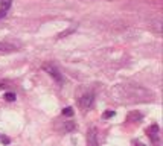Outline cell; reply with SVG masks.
Wrapping results in <instances>:
<instances>
[{
	"label": "cell",
	"mask_w": 163,
	"mask_h": 146,
	"mask_svg": "<svg viewBox=\"0 0 163 146\" xmlns=\"http://www.w3.org/2000/svg\"><path fill=\"white\" fill-rule=\"evenodd\" d=\"M43 70L47 72L49 75L58 82V84H62V82H64V78H62V75L60 73V70H58L55 66H53V64H44V66H43Z\"/></svg>",
	"instance_id": "6da1fadb"
},
{
	"label": "cell",
	"mask_w": 163,
	"mask_h": 146,
	"mask_svg": "<svg viewBox=\"0 0 163 146\" xmlns=\"http://www.w3.org/2000/svg\"><path fill=\"white\" fill-rule=\"evenodd\" d=\"M146 134H148V137L149 139L156 143V145H159V139H160V130H159V125H151L148 130H146Z\"/></svg>",
	"instance_id": "7a4b0ae2"
},
{
	"label": "cell",
	"mask_w": 163,
	"mask_h": 146,
	"mask_svg": "<svg viewBox=\"0 0 163 146\" xmlns=\"http://www.w3.org/2000/svg\"><path fill=\"white\" fill-rule=\"evenodd\" d=\"M87 146H99L96 128H88V131H87Z\"/></svg>",
	"instance_id": "3957f363"
},
{
	"label": "cell",
	"mask_w": 163,
	"mask_h": 146,
	"mask_svg": "<svg viewBox=\"0 0 163 146\" xmlns=\"http://www.w3.org/2000/svg\"><path fill=\"white\" fill-rule=\"evenodd\" d=\"M93 100H95L93 93H85L84 96H81V97H79V105L83 107L84 110H88L90 107L93 105Z\"/></svg>",
	"instance_id": "277c9868"
},
{
	"label": "cell",
	"mask_w": 163,
	"mask_h": 146,
	"mask_svg": "<svg viewBox=\"0 0 163 146\" xmlns=\"http://www.w3.org/2000/svg\"><path fill=\"white\" fill-rule=\"evenodd\" d=\"M19 47L15 44L11 43H0V52H5V53H9V52H17Z\"/></svg>",
	"instance_id": "5b68a950"
},
{
	"label": "cell",
	"mask_w": 163,
	"mask_h": 146,
	"mask_svg": "<svg viewBox=\"0 0 163 146\" xmlns=\"http://www.w3.org/2000/svg\"><path fill=\"white\" fill-rule=\"evenodd\" d=\"M143 116L139 113V111H131L126 114V122H139Z\"/></svg>",
	"instance_id": "8992f818"
},
{
	"label": "cell",
	"mask_w": 163,
	"mask_h": 146,
	"mask_svg": "<svg viewBox=\"0 0 163 146\" xmlns=\"http://www.w3.org/2000/svg\"><path fill=\"white\" fill-rule=\"evenodd\" d=\"M11 5H12V0H0V6H2L0 9H3V11H8Z\"/></svg>",
	"instance_id": "52a82bcc"
},
{
	"label": "cell",
	"mask_w": 163,
	"mask_h": 146,
	"mask_svg": "<svg viewBox=\"0 0 163 146\" xmlns=\"http://www.w3.org/2000/svg\"><path fill=\"white\" fill-rule=\"evenodd\" d=\"M5 100H8V102H14L15 100V97H17V94L15 93H12V91H8V93H5Z\"/></svg>",
	"instance_id": "ba28073f"
},
{
	"label": "cell",
	"mask_w": 163,
	"mask_h": 146,
	"mask_svg": "<svg viewBox=\"0 0 163 146\" xmlns=\"http://www.w3.org/2000/svg\"><path fill=\"white\" fill-rule=\"evenodd\" d=\"M62 130H64L66 132L73 131V130H75V123H73V122H66V123H64V126H62Z\"/></svg>",
	"instance_id": "9c48e42d"
},
{
	"label": "cell",
	"mask_w": 163,
	"mask_h": 146,
	"mask_svg": "<svg viewBox=\"0 0 163 146\" xmlns=\"http://www.w3.org/2000/svg\"><path fill=\"white\" fill-rule=\"evenodd\" d=\"M76 29L75 27H70V29H67V31H64V32H61L60 35H58V38H64V36H67V35H70V34H73Z\"/></svg>",
	"instance_id": "30bf717a"
},
{
	"label": "cell",
	"mask_w": 163,
	"mask_h": 146,
	"mask_svg": "<svg viewBox=\"0 0 163 146\" xmlns=\"http://www.w3.org/2000/svg\"><path fill=\"white\" fill-rule=\"evenodd\" d=\"M62 114L72 117V116H73V108H72V107H66L64 110H62Z\"/></svg>",
	"instance_id": "8fae6325"
},
{
	"label": "cell",
	"mask_w": 163,
	"mask_h": 146,
	"mask_svg": "<svg viewBox=\"0 0 163 146\" xmlns=\"http://www.w3.org/2000/svg\"><path fill=\"white\" fill-rule=\"evenodd\" d=\"M114 114H116L114 111H105V113H104V117H105V119H110V117H113Z\"/></svg>",
	"instance_id": "7c38bea8"
},
{
	"label": "cell",
	"mask_w": 163,
	"mask_h": 146,
	"mask_svg": "<svg viewBox=\"0 0 163 146\" xmlns=\"http://www.w3.org/2000/svg\"><path fill=\"white\" fill-rule=\"evenodd\" d=\"M8 84H9V81H0V88L8 87Z\"/></svg>",
	"instance_id": "4fadbf2b"
},
{
	"label": "cell",
	"mask_w": 163,
	"mask_h": 146,
	"mask_svg": "<svg viewBox=\"0 0 163 146\" xmlns=\"http://www.w3.org/2000/svg\"><path fill=\"white\" fill-rule=\"evenodd\" d=\"M2 143H3V145H9V143H11V140L8 139V137H2Z\"/></svg>",
	"instance_id": "5bb4252c"
},
{
	"label": "cell",
	"mask_w": 163,
	"mask_h": 146,
	"mask_svg": "<svg viewBox=\"0 0 163 146\" xmlns=\"http://www.w3.org/2000/svg\"><path fill=\"white\" fill-rule=\"evenodd\" d=\"M6 15V11H3V9H0V18H3Z\"/></svg>",
	"instance_id": "9a60e30c"
},
{
	"label": "cell",
	"mask_w": 163,
	"mask_h": 146,
	"mask_svg": "<svg viewBox=\"0 0 163 146\" xmlns=\"http://www.w3.org/2000/svg\"><path fill=\"white\" fill-rule=\"evenodd\" d=\"M134 146H143L142 143H137V142H134Z\"/></svg>",
	"instance_id": "2e32d148"
}]
</instances>
